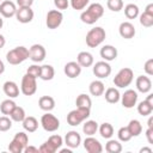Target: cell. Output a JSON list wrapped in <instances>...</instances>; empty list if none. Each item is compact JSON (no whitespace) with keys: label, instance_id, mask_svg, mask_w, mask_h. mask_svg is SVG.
Returning <instances> with one entry per match:
<instances>
[{"label":"cell","instance_id":"cell-1","mask_svg":"<svg viewBox=\"0 0 153 153\" xmlns=\"http://www.w3.org/2000/svg\"><path fill=\"white\" fill-rule=\"evenodd\" d=\"M104 14V7L102 4L99 2H94L87 6V8L85 11L81 12L80 14V19L82 23L92 25L94 24L97 20H99Z\"/></svg>","mask_w":153,"mask_h":153},{"label":"cell","instance_id":"cell-2","mask_svg":"<svg viewBox=\"0 0 153 153\" xmlns=\"http://www.w3.org/2000/svg\"><path fill=\"white\" fill-rule=\"evenodd\" d=\"M106 37V32L102 26H96L92 27L87 33H86V45L90 48H97L98 45H100L104 39Z\"/></svg>","mask_w":153,"mask_h":153},{"label":"cell","instance_id":"cell-3","mask_svg":"<svg viewBox=\"0 0 153 153\" xmlns=\"http://www.w3.org/2000/svg\"><path fill=\"white\" fill-rule=\"evenodd\" d=\"M27 59H29V49L24 45L16 47V48L11 49L10 51H7V54H6V61L13 66L20 65L22 62H24Z\"/></svg>","mask_w":153,"mask_h":153},{"label":"cell","instance_id":"cell-4","mask_svg":"<svg viewBox=\"0 0 153 153\" xmlns=\"http://www.w3.org/2000/svg\"><path fill=\"white\" fill-rule=\"evenodd\" d=\"M134 80V72L129 67H124L117 72V74L114 76V85L117 88H124L129 86Z\"/></svg>","mask_w":153,"mask_h":153},{"label":"cell","instance_id":"cell-5","mask_svg":"<svg viewBox=\"0 0 153 153\" xmlns=\"http://www.w3.org/2000/svg\"><path fill=\"white\" fill-rule=\"evenodd\" d=\"M91 109L86 108H76L74 110H71L67 115V123L72 127H76L81 124L84 121H86L90 117Z\"/></svg>","mask_w":153,"mask_h":153},{"label":"cell","instance_id":"cell-6","mask_svg":"<svg viewBox=\"0 0 153 153\" xmlns=\"http://www.w3.org/2000/svg\"><path fill=\"white\" fill-rule=\"evenodd\" d=\"M62 145H63L62 136L55 134V135L49 136V139L38 147V152H41V153H55L61 148Z\"/></svg>","mask_w":153,"mask_h":153},{"label":"cell","instance_id":"cell-7","mask_svg":"<svg viewBox=\"0 0 153 153\" xmlns=\"http://www.w3.org/2000/svg\"><path fill=\"white\" fill-rule=\"evenodd\" d=\"M41 126L45 131L53 133L60 128V121L55 115L50 114V111H47L41 117Z\"/></svg>","mask_w":153,"mask_h":153},{"label":"cell","instance_id":"cell-8","mask_svg":"<svg viewBox=\"0 0 153 153\" xmlns=\"http://www.w3.org/2000/svg\"><path fill=\"white\" fill-rule=\"evenodd\" d=\"M20 91L24 96H32L37 91V82L36 78H33L30 74H24L22 78V84H20Z\"/></svg>","mask_w":153,"mask_h":153},{"label":"cell","instance_id":"cell-9","mask_svg":"<svg viewBox=\"0 0 153 153\" xmlns=\"http://www.w3.org/2000/svg\"><path fill=\"white\" fill-rule=\"evenodd\" d=\"M62 20H63V14L61 11L50 10L48 11L47 17H45V25L48 29L54 30V29H57L62 24Z\"/></svg>","mask_w":153,"mask_h":153},{"label":"cell","instance_id":"cell-10","mask_svg":"<svg viewBox=\"0 0 153 153\" xmlns=\"http://www.w3.org/2000/svg\"><path fill=\"white\" fill-rule=\"evenodd\" d=\"M45 55H47V51L42 44L35 43L29 48V59L33 61L35 63L42 62L45 59Z\"/></svg>","mask_w":153,"mask_h":153},{"label":"cell","instance_id":"cell-11","mask_svg":"<svg viewBox=\"0 0 153 153\" xmlns=\"http://www.w3.org/2000/svg\"><path fill=\"white\" fill-rule=\"evenodd\" d=\"M92 72L98 79H105L111 74V66L108 61H98L93 65Z\"/></svg>","mask_w":153,"mask_h":153},{"label":"cell","instance_id":"cell-12","mask_svg":"<svg viewBox=\"0 0 153 153\" xmlns=\"http://www.w3.org/2000/svg\"><path fill=\"white\" fill-rule=\"evenodd\" d=\"M137 92L135 90H127L124 91V93L121 96L120 100L122 103V106L126 108V109H131L136 105L137 103Z\"/></svg>","mask_w":153,"mask_h":153},{"label":"cell","instance_id":"cell-13","mask_svg":"<svg viewBox=\"0 0 153 153\" xmlns=\"http://www.w3.org/2000/svg\"><path fill=\"white\" fill-rule=\"evenodd\" d=\"M33 16H35V13L31 7H18L17 12H16V18L22 24H27V23L32 22Z\"/></svg>","mask_w":153,"mask_h":153},{"label":"cell","instance_id":"cell-14","mask_svg":"<svg viewBox=\"0 0 153 153\" xmlns=\"http://www.w3.org/2000/svg\"><path fill=\"white\" fill-rule=\"evenodd\" d=\"M17 6L11 0H4L0 2V16L4 18H12L16 16Z\"/></svg>","mask_w":153,"mask_h":153},{"label":"cell","instance_id":"cell-15","mask_svg":"<svg viewBox=\"0 0 153 153\" xmlns=\"http://www.w3.org/2000/svg\"><path fill=\"white\" fill-rule=\"evenodd\" d=\"M84 148L88 153H102L103 151L102 143L93 136H87L84 140Z\"/></svg>","mask_w":153,"mask_h":153},{"label":"cell","instance_id":"cell-16","mask_svg":"<svg viewBox=\"0 0 153 153\" xmlns=\"http://www.w3.org/2000/svg\"><path fill=\"white\" fill-rule=\"evenodd\" d=\"M118 32L120 36L124 39H130L134 38L136 31H135V26L130 23V22H122L118 26Z\"/></svg>","mask_w":153,"mask_h":153},{"label":"cell","instance_id":"cell-17","mask_svg":"<svg viewBox=\"0 0 153 153\" xmlns=\"http://www.w3.org/2000/svg\"><path fill=\"white\" fill-rule=\"evenodd\" d=\"M81 66L76 62V61H69L63 67V72L65 74L71 78V79H74V78H78L80 74H81Z\"/></svg>","mask_w":153,"mask_h":153},{"label":"cell","instance_id":"cell-18","mask_svg":"<svg viewBox=\"0 0 153 153\" xmlns=\"http://www.w3.org/2000/svg\"><path fill=\"white\" fill-rule=\"evenodd\" d=\"M65 143L69 148H78L81 143V136L76 130H69L65 136Z\"/></svg>","mask_w":153,"mask_h":153},{"label":"cell","instance_id":"cell-19","mask_svg":"<svg viewBox=\"0 0 153 153\" xmlns=\"http://www.w3.org/2000/svg\"><path fill=\"white\" fill-rule=\"evenodd\" d=\"M99 54H100V57L104 60V61H108V62H110V61H114L116 57H117V49L114 47V45H111V44H105V45H103L102 48H100V51H99Z\"/></svg>","mask_w":153,"mask_h":153},{"label":"cell","instance_id":"cell-20","mask_svg":"<svg viewBox=\"0 0 153 153\" xmlns=\"http://www.w3.org/2000/svg\"><path fill=\"white\" fill-rule=\"evenodd\" d=\"M136 85V90L141 93H148L152 88V81L148 78V75H140L136 78L135 81Z\"/></svg>","mask_w":153,"mask_h":153},{"label":"cell","instance_id":"cell-21","mask_svg":"<svg viewBox=\"0 0 153 153\" xmlns=\"http://www.w3.org/2000/svg\"><path fill=\"white\" fill-rule=\"evenodd\" d=\"M2 90H4V93L8 97V98H17L19 96V87L18 85L12 81V80H7L4 82L2 85Z\"/></svg>","mask_w":153,"mask_h":153},{"label":"cell","instance_id":"cell-22","mask_svg":"<svg viewBox=\"0 0 153 153\" xmlns=\"http://www.w3.org/2000/svg\"><path fill=\"white\" fill-rule=\"evenodd\" d=\"M76 62L81 66V67H91L94 62L93 55L88 51H80L76 56Z\"/></svg>","mask_w":153,"mask_h":153},{"label":"cell","instance_id":"cell-23","mask_svg":"<svg viewBox=\"0 0 153 153\" xmlns=\"http://www.w3.org/2000/svg\"><path fill=\"white\" fill-rule=\"evenodd\" d=\"M104 97H105V100L110 104H116L120 102V98H121V93L118 91L117 87H109L106 88V91H104Z\"/></svg>","mask_w":153,"mask_h":153},{"label":"cell","instance_id":"cell-24","mask_svg":"<svg viewBox=\"0 0 153 153\" xmlns=\"http://www.w3.org/2000/svg\"><path fill=\"white\" fill-rule=\"evenodd\" d=\"M88 91L92 96L94 97H99V96H103L104 91H105V86H104V82L102 80H93L90 82L88 85Z\"/></svg>","mask_w":153,"mask_h":153},{"label":"cell","instance_id":"cell-25","mask_svg":"<svg viewBox=\"0 0 153 153\" xmlns=\"http://www.w3.org/2000/svg\"><path fill=\"white\" fill-rule=\"evenodd\" d=\"M38 106L43 111H51L55 108V99L50 96H42L38 99Z\"/></svg>","mask_w":153,"mask_h":153},{"label":"cell","instance_id":"cell-26","mask_svg":"<svg viewBox=\"0 0 153 153\" xmlns=\"http://www.w3.org/2000/svg\"><path fill=\"white\" fill-rule=\"evenodd\" d=\"M82 131L86 136H93L98 131V123L93 120H86L82 124Z\"/></svg>","mask_w":153,"mask_h":153},{"label":"cell","instance_id":"cell-27","mask_svg":"<svg viewBox=\"0 0 153 153\" xmlns=\"http://www.w3.org/2000/svg\"><path fill=\"white\" fill-rule=\"evenodd\" d=\"M22 123H23L22 126H23L24 130H25V131H29V133H33V131H36L37 128H38V121H37L33 116H26V117L23 120Z\"/></svg>","mask_w":153,"mask_h":153},{"label":"cell","instance_id":"cell-28","mask_svg":"<svg viewBox=\"0 0 153 153\" xmlns=\"http://www.w3.org/2000/svg\"><path fill=\"white\" fill-rule=\"evenodd\" d=\"M98 131L100 134V136L103 139H111V136L114 135V127L111 123L109 122H104L100 126H98Z\"/></svg>","mask_w":153,"mask_h":153},{"label":"cell","instance_id":"cell-29","mask_svg":"<svg viewBox=\"0 0 153 153\" xmlns=\"http://www.w3.org/2000/svg\"><path fill=\"white\" fill-rule=\"evenodd\" d=\"M55 75V69L51 65H43L41 66V74H39V78L44 81H49L54 78Z\"/></svg>","mask_w":153,"mask_h":153},{"label":"cell","instance_id":"cell-30","mask_svg":"<svg viewBox=\"0 0 153 153\" xmlns=\"http://www.w3.org/2000/svg\"><path fill=\"white\" fill-rule=\"evenodd\" d=\"M129 133L131 134V137H136L142 133V124L139 120H131L127 126Z\"/></svg>","mask_w":153,"mask_h":153},{"label":"cell","instance_id":"cell-31","mask_svg":"<svg viewBox=\"0 0 153 153\" xmlns=\"http://www.w3.org/2000/svg\"><path fill=\"white\" fill-rule=\"evenodd\" d=\"M75 105H76V108L91 109V106H92L91 97L87 96L86 93H80V94L76 97V99H75Z\"/></svg>","mask_w":153,"mask_h":153},{"label":"cell","instance_id":"cell-32","mask_svg":"<svg viewBox=\"0 0 153 153\" xmlns=\"http://www.w3.org/2000/svg\"><path fill=\"white\" fill-rule=\"evenodd\" d=\"M16 102L12 99V98H8V99H5L1 102L0 104V111L2 115H6V116H10V114L12 112V110L16 108Z\"/></svg>","mask_w":153,"mask_h":153},{"label":"cell","instance_id":"cell-33","mask_svg":"<svg viewBox=\"0 0 153 153\" xmlns=\"http://www.w3.org/2000/svg\"><path fill=\"white\" fill-rule=\"evenodd\" d=\"M124 14L128 19H135L139 17L140 14V10H139V6L135 5V4H128L126 5L124 7Z\"/></svg>","mask_w":153,"mask_h":153},{"label":"cell","instance_id":"cell-34","mask_svg":"<svg viewBox=\"0 0 153 153\" xmlns=\"http://www.w3.org/2000/svg\"><path fill=\"white\" fill-rule=\"evenodd\" d=\"M10 117L12 121L14 122H23V120L26 117V114H25V110L22 108V106H18L16 105V108L12 110V112L10 114Z\"/></svg>","mask_w":153,"mask_h":153},{"label":"cell","instance_id":"cell-35","mask_svg":"<svg viewBox=\"0 0 153 153\" xmlns=\"http://www.w3.org/2000/svg\"><path fill=\"white\" fill-rule=\"evenodd\" d=\"M105 151L108 153H120L122 151V145L117 140L108 139V142L105 143Z\"/></svg>","mask_w":153,"mask_h":153},{"label":"cell","instance_id":"cell-36","mask_svg":"<svg viewBox=\"0 0 153 153\" xmlns=\"http://www.w3.org/2000/svg\"><path fill=\"white\" fill-rule=\"evenodd\" d=\"M152 111H153V105L149 104L146 99L139 103V105H137V112L141 116H148V115L152 114Z\"/></svg>","mask_w":153,"mask_h":153},{"label":"cell","instance_id":"cell-37","mask_svg":"<svg viewBox=\"0 0 153 153\" xmlns=\"http://www.w3.org/2000/svg\"><path fill=\"white\" fill-rule=\"evenodd\" d=\"M139 20H140V24L145 27H151L153 26V14L151 13H147L143 11V13L139 14Z\"/></svg>","mask_w":153,"mask_h":153},{"label":"cell","instance_id":"cell-38","mask_svg":"<svg viewBox=\"0 0 153 153\" xmlns=\"http://www.w3.org/2000/svg\"><path fill=\"white\" fill-rule=\"evenodd\" d=\"M12 140H14L16 142L20 143L24 148H25V146L29 145V136H27V134L25 131H18V133H16Z\"/></svg>","mask_w":153,"mask_h":153},{"label":"cell","instance_id":"cell-39","mask_svg":"<svg viewBox=\"0 0 153 153\" xmlns=\"http://www.w3.org/2000/svg\"><path fill=\"white\" fill-rule=\"evenodd\" d=\"M106 6L112 12H120L121 10H123L124 5H123V0H108Z\"/></svg>","mask_w":153,"mask_h":153},{"label":"cell","instance_id":"cell-40","mask_svg":"<svg viewBox=\"0 0 153 153\" xmlns=\"http://www.w3.org/2000/svg\"><path fill=\"white\" fill-rule=\"evenodd\" d=\"M12 128V120L11 117L4 115L0 116V131H7Z\"/></svg>","mask_w":153,"mask_h":153},{"label":"cell","instance_id":"cell-41","mask_svg":"<svg viewBox=\"0 0 153 153\" xmlns=\"http://www.w3.org/2000/svg\"><path fill=\"white\" fill-rule=\"evenodd\" d=\"M117 136H118V140L122 142H128L131 139V134L129 133L127 127H121L117 131Z\"/></svg>","mask_w":153,"mask_h":153},{"label":"cell","instance_id":"cell-42","mask_svg":"<svg viewBox=\"0 0 153 153\" xmlns=\"http://www.w3.org/2000/svg\"><path fill=\"white\" fill-rule=\"evenodd\" d=\"M90 4V0H69V5L73 10L81 11L86 8V6Z\"/></svg>","mask_w":153,"mask_h":153},{"label":"cell","instance_id":"cell-43","mask_svg":"<svg viewBox=\"0 0 153 153\" xmlns=\"http://www.w3.org/2000/svg\"><path fill=\"white\" fill-rule=\"evenodd\" d=\"M26 73L37 79V78H39V74H41V66H38V65H31V66L27 67Z\"/></svg>","mask_w":153,"mask_h":153},{"label":"cell","instance_id":"cell-44","mask_svg":"<svg viewBox=\"0 0 153 153\" xmlns=\"http://www.w3.org/2000/svg\"><path fill=\"white\" fill-rule=\"evenodd\" d=\"M8 151H10L11 153H23L24 147H23L20 143H18V142H16L14 140H12V141L10 142V145H8Z\"/></svg>","mask_w":153,"mask_h":153},{"label":"cell","instance_id":"cell-45","mask_svg":"<svg viewBox=\"0 0 153 153\" xmlns=\"http://www.w3.org/2000/svg\"><path fill=\"white\" fill-rule=\"evenodd\" d=\"M143 71L148 76L153 75V59H148L143 65Z\"/></svg>","mask_w":153,"mask_h":153},{"label":"cell","instance_id":"cell-46","mask_svg":"<svg viewBox=\"0 0 153 153\" xmlns=\"http://www.w3.org/2000/svg\"><path fill=\"white\" fill-rule=\"evenodd\" d=\"M54 5L59 11L67 10L69 6V0H54Z\"/></svg>","mask_w":153,"mask_h":153},{"label":"cell","instance_id":"cell-47","mask_svg":"<svg viewBox=\"0 0 153 153\" xmlns=\"http://www.w3.org/2000/svg\"><path fill=\"white\" fill-rule=\"evenodd\" d=\"M33 4V0H17L18 7H31Z\"/></svg>","mask_w":153,"mask_h":153},{"label":"cell","instance_id":"cell-48","mask_svg":"<svg viewBox=\"0 0 153 153\" xmlns=\"http://www.w3.org/2000/svg\"><path fill=\"white\" fill-rule=\"evenodd\" d=\"M146 139L148 143H153V128H147L146 130Z\"/></svg>","mask_w":153,"mask_h":153},{"label":"cell","instance_id":"cell-49","mask_svg":"<svg viewBox=\"0 0 153 153\" xmlns=\"http://www.w3.org/2000/svg\"><path fill=\"white\" fill-rule=\"evenodd\" d=\"M24 153H38V148L37 147H35V146H25V148H24V151H23Z\"/></svg>","mask_w":153,"mask_h":153},{"label":"cell","instance_id":"cell-50","mask_svg":"<svg viewBox=\"0 0 153 153\" xmlns=\"http://www.w3.org/2000/svg\"><path fill=\"white\" fill-rule=\"evenodd\" d=\"M145 12L153 14V4H148V5L146 6V8H145Z\"/></svg>","mask_w":153,"mask_h":153},{"label":"cell","instance_id":"cell-51","mask_svg":"<svg viewBox=\"0 0 153 153\" xmlns=\"http://www.w3.org/2000/svg\"><path fill=\"white\" fill-rule=\"evenodd\" d=\"M5 44H6V39H5L4 35H1V33H0V49H1V48H4V47H5Z\"/></svg>","mask_w":153,"mask_h":153},{"label":"cell","instance_id":"cell-52","mask_svg":"<svg viewBox=\"0 0 153 153\" xmlns=\"http://www.w3.org/2000/svg\"><path fill=\"white\" fill-rule=\"evenodd\" d=\"M147 128H153V116H151L148 118V122H147Z\"/></svg>","mask_w":153,"mask_h":153},{"label":"cell","instance_id":"cell-53","mask_svg":"<svg viewBox=\"0 0 153 153\" xmlns=\"http://www.w3.org/2000/svg\"><path fill=\"white\" fill-rule=\"evenodd\" d=\"M143 152H146V153H152L153 151H152V148H148V147H143V148H141V149H140V153H143Z\"/></svg>","mask_w":153,"mask_h":153},{"label":"cell","instance_id":"cell-54","mask_svg":"<svg viewBox=\"0 0 153 153\" xmlns=\"http://www.w3.org/2000/svg\"><path fill=\"white\" fill-rule=\"evenodd\" d=\"M146 100H147V102H148L149 104H152V105H153V94H152V93H149V94L147 96Z\"/></svg>","mask_w":153,"mask_h":153},{"label":"cell","instance_id":"cell-55","mask_svg":"<svg viewBox=\"0 0 153 153\" xmlns=\"http://www.w3.org/2000/svg\"><path fill=\"white\" fill-rule=\"evenodd\" d=\"M59 151H60V153H72V148H69V147L68 148H62V149L60 148Z\"/></svg>","mask_w":153,"mask_h":153},{"label":"cell","instance_id":"cell-56","mask_svg":"<svg viewBox=\"0 0 153 153\" xmlns=\"http://www.w3.org/2000/svg\"><path fill=\"white\" fill-rule=\"evenodd\" d=\"M4 72H5V63L0 60V75H1Z\"/></svg>","mask_w":153,"mask_h":153},{"label":"cell","instance_id":"cell-57","mask_svg":"<svg viewBox=\"0 0 153 153\" xmlns=\"http://www.w3.org/2000/svg\"><path fill=\"white\" fill-rule=\"evenodd\" d=\"M2 25H4V19H2V17L0 16V29L2 27Z\"/></svg>","mask_w":153,"mask_h":153},{"label":"cell","instance_id":"cell-58","mask_svg":"<svg viewBox=\"0 0 153 153\" xmlns=\"http://www.w3.org/2000/svg\"><path fill=\"white\" fill-rule=\"evenodd\" d=\"M0 2H1V0H0Z\"/></svg>","mask_w":153,"mask_h":153}]
</instances>
